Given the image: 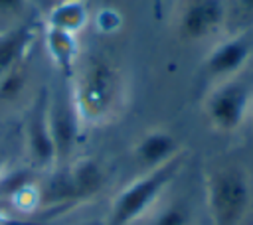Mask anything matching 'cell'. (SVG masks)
<instances>
[{
    "label": "cell",
    "mask_w": 253,
    "mask_h": 225,
    "mask_svg": "<svg viewBox=\"0 0 253 225\" xmlns=\"http://www.w3.org/2000/svg\"><path fill=\"white\" fill-rule=\"evenodd\" d=\"M28 8V0H0V20H16Z\"/></svg>",
    "instance_id": "17"
},
{
    "label": "cell",
    "mask_w": 253,
    "mask_h": 225,
    "mask_svg": "<svg viewBox=\"0 0 253 225\" xmlns=\"http://www.w3.org/2000/svg\"><path fill=\"white\" fill-rule=\"evenodd\" d=\"M253 85L241 75L213 83L204 99V114L210 126L221 134L237 132L251 114Z\"/></svg>",
    "instance_id": "5"
},
{
    "label": "cell",
    "mask_w": 253,
    "mask_h": 225,
    "mask_svg": "<svg viewBox=\"0 0 253 225\" xmlns=\"http://www.w3.org/2000/svg\"><path fill=\"white\" fill-rule=\"evenodd\" d=\"M81 126L113 122L126 105V77L119 65L103 55H91L75 67L67 81Z\"/></svg>",
    "instance_id": "1"
},
{
    "label": "cell",
    "mask_w": 253,
    "mask_h": 225,
    "mask_svg": "<svg viewBox=\"0 0 253 225\" xmlns=\"http://www.w3.org/2000/svg\"><path fill=\"white\" fill-rule=\"evenodd\" d=\"M152 6H154V14L158 18L160 16V0H152Z\"/></svg>",
    "instance_id": "19"
},
{
    "label": "cell",
    "mask_w": 253,
    "mask_h": 225,
    "mask_svg": "<svg viewBox=\"0 0 253 225\" xmlns=\"http://www.w3.org/2000/svg\"><path fill=\"white\" fill-rule=\"evenodd\" d=\"M47 95L43 93L38 97L26 116L24 122V144H26V156L34 170L40 172H51L57 164L55 160V144L49 128V116H47Z\"/></svg>",
    "instance_id": "7"
},
{
    "label": "cell",
    "mask_w": 253,
    "mask_h": 225,
    "mask_svg": "<svg viewBox=\"0 0 253 225\" xmlns=\"http://www.w3.org/2000/svg\"><path fill=\"white\" fill-rule=\"evenodd\" d=\"M150 213V225H196L192 207L182 199H170Z\"/></svg>",
    "instance_id": "14"
},
{
    "label": "cell",
    "mask_w": 253,
    "mask_h": 225,
    "mask_svg": "<svg viewBox=\"0 0 253 225\" xmlns=\"http://www.w3.org/2000/svg\"><path fill=\"white\" fill-rule=\"evenodd\" d=\"M89 22V8L85 0H59L47 14L45 28L79 34Z\"/></svg>",
    "instance_id": "13"
},
{
    "label": "cell",
    "mask_w": 253,
    "mask_h": 225,
    "mask_svg": "<svg viewBox=\"0 0 253 225\" xmlns=\"http://www.w3.org/2000/svg\"><path fill=\"white\" fill-rule=\"evenodd\" d=\"M79 225H103V221H97V219H91V221H85V223H79Z\"/></svg>",
    "instance_id": "20"
},
{
    "label": "cell",
    "mask_w": 253,
    "mask_h": 225,
    "mask_svg": "<svg viewBox=\"0 0 253 225\" xmlns=\"http://www.w3.org/2000/svg\"><path fill=\"white\" fill-rule=\"evenodd\" d=\"M26 85V69L24 65H16L14 69H10L2 79H0V101L6 99H14L20 95V91Z\"/></svg>",
    "instance_id": "15"
},
{
    "label": "cell",
    "mask_w": 253,
    "mask_h": 225,
    "mask_svg": "<svg viewBox=\"0 0 253 225\" xmlns=\"http://www.w3.org/2000/svg\"><path fill=\"white\" fill-rule=\"evenodd\" d=\"M186 154H178L170 162L144 170L138 178L128 182L111 201V209L107 221L103 225H132L134 221L146 217L160 201L164 191L176 180L180 170L184 168Z\"/></svg>",
    "instance_id": "3"
},
{
    "label": "cell",
    "mask_w": 253,
    "mask_h": 225,
    "mask_svg": "<svg viewBox=\"0 0 253 225\" xmlns=\"http://www.w3.org/2000/svg\"><path fill=\"white\" fill-rule=\"evenodd\" d=\"M0 225H10V219H8V217H4L2 213H0Z\"/></svg>",
    "instance_id": "21"
},
{
    "label": "cell",
    "mask_w": 253,
    "mask_h": 225,
    "mask_svg": "<svg viewBox=\"0 0 253 225\" xmlns=\"http://www.w3.org/2000/svg\"><path fill=\"white\" fill-rule=\"evenodd\" d=\"M182 152H184V148H182L180 140L170 130L160 128V126L144 130L132 144V158L144 170L158 168Z\"/></svg>",
    "instance_id": "10"
},
{
    "label": "cell",
    "mask_w": 253,
    "mask_h": 225,
    "mask_svg": "<svg viewBox=\"0 0 253 225\" xmlns=\"http://www.w3.org/2000/svg\"><path fill=\"white\" fill-rule=\"evenodd\" d=\"M43 43L49 59L57 67V71L63 75L65 81H69L75 73L77 59H79V43L75 34H67L61 30L45 28L43 32Z\"/></svg>",
    "instance_id": "12"
},
{
    "label": "cell",
    "mask_w": 253,
    "mask_h": 225,
    "mask_svg": "<svg viewBox=\"0 0 253 225\" xmlns=\"http://www.w3.org/2000/svg\"><path fill=\"white\" fill-rule=\"evenodd\" d=\"M206 205L213 225H245L253 207V188L247 170L219 162L206 170Z\"/></svg>",
    "instance_id": "2"
},
{
    "label": "cell",
    "mask_w": 253,
    "mask_h": 225,
    "mask_svg": "<svg viewBox=\"0 0 253 225\" xmlns=\"http://www.w3.org/2000/svg\"><path fill=\"white\" fill-rule=\"evenodd\" d=\"M227 20L223 0H186L176 16V34L186 43L215 38Z\"/></svg>",
    "instance_id": "6"
},
{
    "label": "cell",
    "mask_w": 253,
    "mask_h": 225,
    "mask_svg": "<svg viewBox=\"0 0 253 225\" xmlns=\"http://www.w3.org/2000/svg\"><path fill=\"white\" fill-rule=\"evenodd\" d=\"M253 57V39L247 34L227 36L215 41L204 57V73L213 81L239 77Z\"/></svg>",
    "instance_id": "8"
},
{
    "label": "cell",
    "mask_w": 253,
    "mask_h": 225,
    "mask_svg": "<svg viewBox=\"0 0 253 225\" xmlns=\"http://www.w3.org/2000/svg\"><path fill=\"white\" fill-rule=\"evenodd\" d=\"M34 39L36 28L32 24H16L0 32V79L10 69L24 63Z\"/></svg>",
    "instance_id": "11"
},
{
    "label": "cell",
    "mask_w": 253,
    "mask_h": 225,
    "mask_svg": "<svg viewBox=\"0 0 253 225\" xmlns=\"http://www.w3.org/2000/svg\"><path fill=\"white\" fill-rule=\"evenodd\" d=\"M95 24L99 28V32H105V34H113L121 28V14L113 8H105V10H99L97 16H95Z\"/></svg>",
    "instance_id": "16"
},
{
    "label": "cell",
    "mask_w": 253,
    "mask_h": 225,
    "mask_svg": "<svg viewBox=\"0 0 253 225\" xmlns=\"http://www.w3.org/2000/svg\"><path fill=\"white\" fill-rule=\"evenodd\" d=\"M47 116H49L53 144H55V160H57L55 168H59L71 162L73 152L77 148L79 130H81V120L75 112L67 83L63 93L55 95L53 99H47Z\"/></svg>",
    "instance_id": "9"
},
{
    "label": "cell",
    "mask_w": 253,
    "mask_h": 225,
    "mask_svg": "<svg viewBox=\"0 0 253 225\" xmlns=\"http://www.w3.org/2000/svg\"><path fill=\"white\" fill-rule=\"evenodd\" d=\"M6 174V156L0 152V178Z\"/></svg>",
    "instance_id": "18"
},
{
    "label": "cell",
    "mask_w": 253,
    "mask_h": 225,
    "mask_svg": "<svg viewBox=\"0 0 253 225\" xmlns=\"http://www.w3.org/2000/svg\"><path fill=\"white\" fill-rule=\"evenodd\" d=\"M53 176L40 188V205H71L91 199L105 186V170L93 158L71 160L65 166L53 168Z\"/></svg>",
    "instance_id": "4"
},
{
    "label": "cell",
    "mask_w": 253,
    "mask_h": 225,
    "mask_svg": "<svg viewBox=\"0 0 253 225\" xmlns=\"http://www.w3.org/2000/svg\"><path fill=\"white\" fill-rule=\"evenodd\" d=\"M251 118H253V103H251Z\"/></svg>",
    "instance_id": "22"
}]
</instances>
